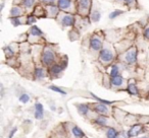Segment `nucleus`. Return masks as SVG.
I'll use <instances>...</instances> for the list:
<instances>
[{
	"mask_svg": "<svg viewBox=\"0 0 149 138\" xmlns=\"http://www.w3.org/2000/svg\"><path fill=\"white\" fill-rule=\"evenodd\" d=\"M76 10L82 17H89L92 10V0H76Z\"/></svg>",
	"mask_w": 149,
	"mask_h": 138,
	"instance_id": "obj_1",
	"label": "nucleus"
},
{
	"mask_svg": "<svg viewBox=\"0 0 149 138\" xmlns=\"http://www.w3.org/2000/svg\"><path fill=\"white\" fill-rule=\"evenodd\" d=\"M56 61V53L49 47H45L41 53V62L44 66L50 67Z\"/></svg>",
	"mask_w": 149,
	"mask_h": 138,
	"instance_id": "obj_2",
	"label": "nucleus"
},
{
	"mask_svg": "<svg viewBox=\"0 0 149 138\" xmlns=\"http://www.w3.org/2000/svg\"><path fill=\"white\" fill-rule=\"evenodd\" d=\"M59 23L63 27H72L76 25V16L74 14L70 12H62L60 11L59 15L57 16Z\"/></svg>",
	"mask_w": 149,
	"mask_h": 138,
	"instance_id": "obj_3",
	"label": "nucleus"
},
{
	"mask_svg": "<svg viewBox=\"0 0 149 138\" xmlns=\"http://www.w3.org/2000/svg\"><path fill=\"white\" fill-rule=\"evenodd\" d=\"M56 4H57L60 11H62V12H77V10H76V3L74 2V0H58Z\"/></svg>",
	"mask_w": 149,
	"mask_h": 138,
	"instance_id": "obj_4",
	"label": "nucleus"
},
{
	"mask_svg": "<svg viewBox=\"0 0 149 138\" xmlns=\"http://www.w3.org/2000/svg\"><path fill=\"white\" fill-rule=\"evenodd\" d=\"M114 53L109 48H102L99 52V60L103 64H109L113 61Z\"/></svg>",
	"mask_w": 149,
	"mask_h": 138,
	"instance_id": "obj_5",
	"label": "nucleus"
},
{
	"mask_svg": "<svg viewBox=\"0 0 149 138\" xmlns=\"http://www.w3.org/2000/svg\"><path fill=\"white\" fill-rule=\"evenodd\" d=\"M89 48L92 51L100 52V50L103 48V41L101 38L97 35L92 36L89 40Z\"/></svg>",
	"mask_w": 149,
	"mask_h": 138,
	"instance_id": "obj_6",
	"label": "nucleus"
},
{
	"mask_svg": "<svg viewBox=\"0 0 149 138\" xmlns=\"http://www.w3.org/2000/svg\"><path fill=\"white\" fill-rule=\"evenodd\" d=\"M137 58H138V51L135 47H132L126 52L124 59L127 64L132 65V64H135L137 62Z\"/></svg>",
	"mask_w": 149,
	"mask_h": 138,
	"instance_id": "obj_7",
	"label": "nucleus"
},
{
	"mask_svg": "<svg viewBox=\"0 0 149 138\" xmlns=\"http://www.w3.org/2000/svg\"><path fill=\"white\" fill-rule=\"evenodd\" d=\"M65 67H66V63H64V62L54 63L53 65H51L49 67V74L53 77H56L65 69Z\"/></svg>",
	"mask_w": 149,
	"mask_h": 138,
	"instance_id": "obj_8",
	"label": "nucleus"
},
{
	"mask_svg": "<svg viewBox=\"0 0 149 138\" xmlns=\"http://www.w3.org/2000/svg\"><path fill=\"white\" fill-rule=\"evenodd\" d=\"M92 109L94 112H96L97 114H101V115H108L109 114V106L105 105L102 103H96L92 105Z\"/></svg>",
	"mask_w": 149,
	"mask_h": 138,
	"instance_id": "obj_9",
	"label": "nucleus"
},
{
	"mask_svg": "<svg viewBox=\"0 0 149 138\" xmlns=\"http://www.w3.org/2000/svg\"><path fill=\"white\" fill-rule=\"evenodd\" d=\"M46 11H47L48 17H50V19H57V16L60 13V9L57 6V4L46 5Z\"/></svg>",
	"mask_w": 149,
	"mask_h": 138,
	"instance_id": "obj_10",
	"label": "nucleus"
},
{
	"mask_svg": "<svg viewBox=\"0 0 149 138\" xmlns=\"http://www.w3.org/2000/svg\"><path fill=\"white\" fill-rule=\"evenodd\" d=\"M26 13V10L22 5H13L9 11V16L10 17H19L24 16Z\"/></svg>",
	"mask_w": 149,
	"mask_h": 138,
	"instance_id": "obj_11",
	"label": "nucleus"
},
{
	"mask_svg": "<svg viewBox=\"0 0 149 138\" xmlns=\"http://www.w3.org/2000/svg\"><path fill=\"white\" fill-rule=\"evenodd\" d=\"M28 34H29L30 37H33V38H41L44 36V32L36 25H31V27H30Z\"/></svg>",
	"mask_w": 149,
	"mask_h": 138,
	"instance_id": "obj_12",
	"label": "nucleus"
},
{
	"mask_svg": "<svg viewBox=\"0 0 149 138\" xmlns=\"http://www.w3.org/2000/svg\"><path fill=\"white\" fill-rule=\"evenodd\" d=\"M26 11H33L34 8L38 5V0H23L21 3Z\"/></svg>",
	"mask_w": 149,
	"mask_h": 138,
	"instance_id": "obj_13",
	"label": "nucleus"
},
{
	"mask_svg": "<svg viewBox=\"0 0 149 138\" xmlns=\"http://www.w3.org/2000/svg\"><path fill=\"white\" fill-rule=\"evenodd\" d=\"M142 132H143L142 125L141 124H135V125H133L130 128V130L127 132V134H128L129 137H135V136H138Z\"/></svg>",
	"mask_w": 149,
	"mask_h": 138,
	"instance_id": "obj_14",
	"label": "nucleus"
},
{
	"mask_svg": "<svg viewBox=\"0 0 149 138\" xmlns=\"http://www.w3.org/2000/svg\"><path fill=\"white\" fill-rule=\"evenodd\" d=\"M32 13H33L36 17H43V19L48 17L47 11H46V6L43 7V6H41V5H37V6L34 8V10L32 11Z\"/></svg>",
	"mask_w": 149,
	"mask_h": 138,
	"instance_id": "obj_15",
	"label": "nucleus"
},
{
	"mask_svg": "<svg viewBox=\"0 0 149 138\" xmlns=\"http://www.w3.org/2000/svg\"><path fill=\"white\" fill-rule=\"evenodd\" d=\"M35 118L37 120H42L44 117V107L41 103H36L35 104Z\"/></svg>",
	"mask_w": 149,
	"mask_h": 138,
	"instance_id": "obj_16",
	"label": "nucleus"
},
{
	"mask_svg": "<svg viewBox=\"0 0 149 138\" xmlns=\"http://www.w3.org/2000/svg\"><path fill=\"white\" fill-rule=\"evenodd\" d=\"M124 77L122 76V75H118V76H114V77H110V84H111V87H122L123 84H124Z\"/></svg>",
	"mask_w": 149,
	"mask_h": 138,
	"instance_id": "obj_17",
	"label": "nucleus"
},
{
	"mask_svg": "<svg viewBox=\"0 0 149 138\" xmlns=\"http://www.w3.org/2000/svg\"><path fill=\"white\" fill-rule=\"evenodd\" d=\"M34 77L37 80H43L46 77V72L43 67H36L34 69Z\"/></svg>",
	"mask_w": 149,
	"mask_h": 138,
	"instance_id": "obj_18",
	"label": "nucleus"
},
{
	"mask_svg": "<svg viewBox=\"0 0 149 138\" xmlns=\"http://www.w3.org/2000/svg\"><path fill=\"white\" fill-rule=\"evenodd\" d=\"M127 91L130 93L131 95H139V89L137 84L134 82V80L129 81L128 83V87H127Z\"/></svg>",
	"mask_w": 149,
	"mask_h": 138,
	"instance_id": "obj_19",
	"label": "nucleus"
},
{
	"mask_svg": "<svg viewBox=\"0 0 149 138\" xmlns=\"http://www.w3.org/2000/svg\"><path fill=\"white\" fill-rule=\"evenodd\" d=\"M89 19L92 23H98L101 19V12H100L98 9H95L92 7V10L89 14Z\"/></svg>",
	"mask_w": 149,
	"mask_h": 138,
	"instance_id": "obj_20",
	"label": "nucleus"
},
{
	"mask_svg": "<svg viewBox=\"0 0 149 138\" xmlns=\"http://www.w3.org/2000/svg\"><path fill=\"white\" fill-rule=\"evenodd\" d=\"M77 110L82 116H87L88 115V112L90 110L89 105L87 104H77Z\"/></svg>",
	"mask_w": 149,
	"mask_h": 138,
	"instance_id": "obj_21",
	"label": "nucleus"
},
{
	"mask_svg": "<svg viewBox=\"0 0 149 138\" xmlns=\"http://www.w3.org/2000/svg\"><path fill=\"white\" fill-rule=\"evenodd\" d=\"M24 16H19V17H9V21H10L11 25L13 27H19V25H23L24 23H26V17L25 19H22Z\"/></svg>",
	"mask_w": 149,
	"mask_h": 138,
	"instance_id": "obj_22",
	"label": "nucleus"
},
{
	"mask_svg": "<svg viewBox=\"0 0 149 138\" xmlns=\"http://www.w3.org/2000/svg\"><path fill=\"white\" fill-rule=\"evenodd\" d=\"M120 133L116 129L112 127H107L106 129V137L107 138H118Z\"/></svg>",
	"mask_w": 149,
	"mask_h": 138,
	"instance_id": "obj_23",
	"label": "nucleus"
},
{
	"mask_svg": "<svg viewBox=\"0 0 149 138\" xmlns=\"http://www.w3.org/2000/svg\"><path fill=\"white\" fill-rule=\"evenodd\" d=\"M94 122H95V124L102 126V127H106V125H107V119H106V117L104 115H100L98 117H96Z\"/></svg>",
	"mask_w": 149,
	"mask_h": 138,
	"instance_id": "obj_24",
	"label": "nucleus"
},
{
	"mask_svg": "<svg viewBox=\"0 0 149 138\" xmlns=\"http://www.w3.org/2000/svg\"><path fill=\"white\" fill-rule=\"evenodd\" d=\"M125 11L124 10H120V9H114L113 11H111V12L109 13V15H108V19H110V21H113V19H118V16H120L122 14H124Z\"/></svg>",
	"mask_w": 149,
	"mask_h": 138,
	"instance_id": "obj_25",
	"label": "nucleus"
},
{
	"mask_svg": "<svg viewBox=\"0 0 149 138\" xmlns=\"http://www.w3.org/2000/svg\"><path fill=\"white\" fill-rule=\"evenodd\" d=\"M36 21H37V17H36L33 13H30L29 15H27V16H26V23H25V25H30V27H31V25H35Z\"/></svg>",
	"mask_w": 149,
	"mask_h": 138,
	"instance_id": "obj_26",
	"label": "nucleus"
},
{
	"mask_svg": "<svg viewBox=\"0 0 149 138\" xmlns=\"http://www.w3.org/2000/svg\"><path fill=\"white\" fill-rule=\"evenodd\" d=\"M118 75H120V67H118L116 64H113V65H111V67H110L109 76L114 77V76H118Z\"/></svg>",
	"mask_w": 149,
	"mask_h": 138,
	"instance_id": "obj_27",
	"label": "nucleus"
},
{
	"mask_svg": "<svg viewBox=\"0 0 149 138\" xmlns=\"http://www.w3.org/2000/svg\"><path fill=\"white\" fill-rule=\"evenodd\" d=\"M3 52H4L5 57H6L7 59H10V58H13V56H15V51L11 49L10 46H6V47L3 48Z\"/></svg>",
	"mask_w": 149,
	"mask_h": 138,
	"instance_id": "obj_28",
	"label": "nucleus"
},
{
	"mask_svg": "<svg viewBox=\"0 0 149 138\" xmlns=\"http://www.w3.org/2000/svg\"><path fill=\"white\" fill-rule=\"evenodd\" d=\"M90 95H92V97H94V100H95L96 102H98V103L105 104V105H108V106H110V105H112V104H113V102L108 101V100H103V99H101V97H97V95H96L95 93H90Z\"/></svg>",
	"mask_w": 149,
	"mask_h": 138,
	"instance_id": "obj_29",
	"label": "nucleus"
},
{
	"mask_svg": "<svg viewBox=\"0 0 149 138\" xmlns=\"http://www.w3.org/2000/svg\"><path fill=\"white\" fill-rule=\"evenodd\" d=\"M72 134H74V137H77V138L84 137V132L82 131V129H80L78 126H74L72 129Z\"/></svg>",
	"mask_w": 149,
	"mask_h": 138,
	"instance_id": "obj_30",
	"label": "nucleus"
},
{
	"mask_svg": "<svg viewBox=\"0 0 149 138\" xmlns=\"http://www.w3.org/2000/svg\"><path fill=\"white\" fill-rule=\"evenodd\" d=\"M48 89H50V91H55V93H60V95H66V91H63L62 89H60L59 87H56V85H50V87H48Z\"/></svg>",
	"mask_w": 149,
	"mask_h": 138,
	"instance_id": "obj_31",
	"label": "nucleus"
},
{
	"mask_svg": "<svg viewBox=\"0 0 149 138\" xmlns=\"http://www.w3.org/2000/svg\"><path fill=\"white\" fill-rule=\"evenodd\" d=\"M19 102H21L22 104H27L30 102V100H31V97H30V95H28V93H23V95H19Z\"/></svg>",
	"mask_w": 149,
	"mask_h": 138,
	"instance_id": "obj_32",
	"label": "nucleus"
},
{
	"mask_svg": "<svg viewBox=\"0 0 149 138\" xmlns=\"http://www.w3.org/2000/svg\"><path fill=\"white\" fill-rule=\"evenodd\" d=\"M124 3L130 8H133L137 5V0H125Z\"/></svg>",
	"mask_w": 149,
	"mask_h": 138,
	"instance_id": "obj_33",
	"label": "nucleus"
},
{
	"mask_svg": "<svg viewBox=\"0 0 149 138\" xmlns=\"http://www.w3.org/2000/svg\"><path fill=\"white\" fill-rule=\"evenodd\" d=\"M40 1H41V3H43L45 5H51V4H56L58 0H40Z\"/></svg>",
	"mask_w": 149,
	"mask_h": 138,
	"instance_id": "obj_34",
	"label": "nucleus"
},
{
	"mask_svg": "<svg viewBox=\"0 0 149 138\" xmlns=\"http://www.w3.org/2000/svg\"><path fill=\"white\" fill-rule=\"evenodd\" d=\"M143 36L146 40H149V25H147L143 31Z\"/></svg>",
	"mask_w": 149,
	"mask_h": 138,
	"instance_id": "obj_35",
	"label": "nucleus"
},
{
	"mask_svg": "<svg viewBox=\"0 0 149 138\" xmlns=\"http://www.w3.org/2000/svg\"><path fill=\"white\" fill-rule=\"evenodd\" d=\"M17 131V127H15V128H13V130L10 131V133H9V138H13V135H15V133Z\"/></svg>",
	"mask_w": 149,
	"mask_h": 138,
	"instance_id": "obj_36",
	"label": "nucleus"
},
{
	"mask_svg": "<svg viewBox=\"0 0 149 138\" xmlns=\"http://www.w3.org/2000/svg\"><path fill=\"white\" fill-rule=\"evenodd\" d=\"M3 7H4V3H2V4H1V10L3 9Z\"/></svg>",
	"mask_w": 149,
	"mask_h": 138,
	"instance_id": "obj_37",
	"label": "nucleus"
},
{
	"mask_svg": "<svg viewBox=\"0 0 149 138\" xmlns=\"http://www.w3.org/2000/svg\"><path fill=\"white\" fill-rule=\"evenodd\" d=\"M118 1H120V2H124L125 0H118Z\"/></svg>",
	"mask_w": 149,
	"mask_h": 138,
	"instance_id": "obj_38",
	"label": "nucleus"
},
{
	"mask_svg": "<svg viewBox=\"0 0 149 138\" xmlns=\"http://www.w3.org/2000/svg\"><path fill=\"white\" fill-rule=\"evenodd\" d=\"M140 138H148V137H146V136H144V137H140Z\"/></svg>",
	"mask_w": 149,
	"mask_h": 138,
	"instance_id": "obj_39",
	"label": "nucleus"
}]
</instances>
